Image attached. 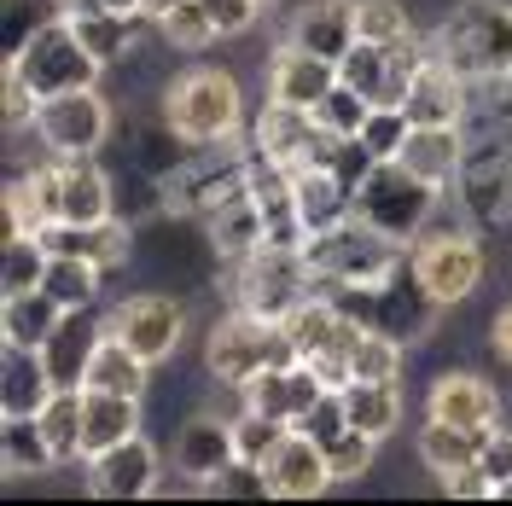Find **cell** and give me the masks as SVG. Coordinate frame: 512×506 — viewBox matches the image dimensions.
<instances>
[{"label":"cell","mask_w":512,"mask_h":506,"mask_svg":"<svg viewBox=\"0 0 512 506\" xmlns=\"http://www.w3.org/2000/svg\"><path fill=\"white\" fill-rule=\"evenodd\" d=\"M396 373H402V338L367 326L355 344V379H396Z\"/></svg>","instance_id":"7bdbcfd3"},{"label":"cell","mask_w":512,"mask_h":506,"mask_svg":"<svg viewBox=\"0 0 512 506\" xmlns=\"http://www.w3.org/2000/svg\"><path fill=\"white\" fill-rule=\"evenodd\" d=\"M123 256H128V227L117 222V216L94 222V262H99V268H117Z\"/></svg>","instance_id":"f6af8a7d"},{"label":"cell","mask_w":512,"mask_h":506,"mask_svg":"<svg viewBox=\"0 0 512 506\" xmlns=\"http://www.w3.org/2000/svg\"><path fill=\"white\" fill-rule=\"evenodd\" d=\"M140 18H146V12H140ZM140 18H123V12H76L70 24H76L82 47H88L99 64H111V59H123L128 53V41H134V24H140Z\"/></svg>","instance_id":"d590c367"},{"label":"cell","mask_w":512,"mask_h":506,"mask_svg":"<svg viewBox=\"0 0 512 506\" xmlns=\"http://www.w3.org/2000/svg\"><path fill=\"white\" fill-rule=\"evenodd\" d=\"M268 332H274V320L251 315V309H233V315L210 332V344H204L210 379H222L227 390H245V384L268 367Z\"/></svg>","instance_id":"8fae6325"},{"label":"cell","mask_w":512,"mask_h":506,"mask_svg":"<svg viewBox=\"0 0 512 506\" xmlns=\"http://www.w3.org/2000/svg\"><path fill=\"white\" fill-rule=\"evenodd\" d=\"M402 163L414 169L419 181H431L443 192L460 175V163H466V140H460V128H414L408 146H402Z\"/></svg>","instance_id":"4316f807"},{"label":"cell","mask_w":512,"mask_h":506,"mask_svg":"<svg viewBox=\"0 0 512 506\" xmlns=\"http://www.w3.org/2000/svg\"><path fill=\"white\" fill-rule=\"evenodd\" d=\"M227 460H239L233 419H210V413H198V419H187V425L175 431V443H169V466H175L181 477H192L198 489L222 472Z\"/></svg>","instance_id":"e0dca14e"},{"label":"cell","mask_w":512,"mask_h":506,"mask_svg":"<svg viewBox=\"0 0 512 506\" xmlns=\"http://www.w3.org/2000/svg\"><path fill=\"white\" fill-rule=\"evenodd\" d=\"M495 413H501V396H495V384L478 379V373H443V379H431L425 419H448V425H466V431H489Z\"/></svg>","instance_id":"ffe728a7"},{"label":"cell","mask_w":512,"mask_h":506,"mask_svg":"<svg viewBox=\"0 0 512 506\" xmlns=\"http://www.w3.org/2000/svg\"><path fill=\"white\" fill-rule=\"evenodd\" d=\"M175 6H181V0H146V18H152V24H158L163 12H175Z\"/></svg>","instance_id":"816d5d0a"},{"label":"cell","mask_w":512,"mask_h":506,"mask_svg":"<svg viewBox=\"0 0 512 506\" xmlns=\"http://www.w3.org/2000/svg\"><path fill=\"white\" fill-rule=\"evenodd\" d=\"M367 117H373V99L361 94V88H350V82H338V88L315 105V123L326 128V134H338V140H344V134H361Z\"/></svg>","instance_id":"8d00e7d4"},{"label":"cell","mask_w":512,"mask_h":506,"mask_svg":"<svg viewBox=\"0 0 512 506\" xmlns=\"http://www.w3.org/2000/svg\"><path fill=\"white\" fill-rule=\"evenodd\" d=\"M419 70H425V47H419L414 35L390 41V47L384 41H355L350 53L338 59V82L361 88L373 105H402Z\"/></svg>","instance_id":"52a82bcc"},{"label":"cell","mask_w":512,"mask_h":506,"mask_svg":"<svg viewBox=\"0 0 512 506\" xmlns=\"http://www.w3.org/2000/svg\"><path fill=\"white\" fill-rule=\"evenodd\" d=\"M59 320H64V309L41 291V285H35V291H12V297H0V338H6V344L41 349Z\"/></svg>","instance_id":"f546056e"},{"label":"cell","mask_w":512,"mask_h":506,"mask_svg":"<svg viewBox=\"0 0 512 506\" xmlns=\"http://www.w3.org/2000/svg\"><path fill=\"white\" fill-rule=\"evenodd\" d=\"M326 448V466H332V477L338 483H355V477H367V466H373V448H379V437H367V431H338Z\"/></svg>","instance_id":"b9f144b4"},{"label":"cell","mask_w":512,"mask_h":506,"mask_svg":"<svg viewBox=\"0 0 512 506\" xmlns=\"http://www.w3.org/2000/svg\"><path fill=\"white\" fill-rule=\"evenodd\" d=\"M6 70H18L35 99H59V94H76V88H94L105 64L82 47L70 18H47L6 53Z\"/></svg>","instance_id":"7a4b0ae2"},{"label":"cell","mask_w":512,"mask_h":506,"mask_svg":"<svg viewBox=\"0 0 512 506\" xmlns=\"http://www.w3.org/2000/svg\"><path fill=\"white\" fill-rule=\"evenodd\" d=\"M414 24H408V12L396 6V0H355V41H408Z\"/></svg>","instance_id":"f35d334b"},{"label":"cell","mask_w":512,"mask_h":506,"mask_svg":"<svg viewBox=\"0 0 512 506\" xmlns=\"http://www.w3.org/2000/svg\"><path fill=\"white\" fill-rule=\"evenodd\" d=\"M117 210L111 198V175L94 158H59V222L94 227Z\"/></svg>","instance_id":"44dd1931"},{"label":"cell","mask_w":512,"mask_h":506,"mask_svg":"<svg viewBox=\"0 0 512 506\" xmlns=\"http://www.w3.org/2000/svg\"><path fill=\"white\" fill-rule=\"evenodd\" d=\"M431 210H437V187L419 181L402 158L373 163V175L355 192V216L367 227H379V233H390V239H402V245H414L419 233H425Z\"/></svg>","instance_id":"5b68a950"},{"label":"cell","mask_w":512,"mask_h":506,"mask_svg":"<svg viewBox=\"0 0 512 506\" xmlns=\"http://www.w3.org/2000/svg\"><path fill=\"white\" fill-rule=\"evenodd\" d=\"M140 431V396H117V390H82V460H94L105 448Z\"/></svg>","instance_id":"603a6c76"},{"label":"cell","mask_w":512,"mask_h":506,"mask_svg":"<svg viewBox=\"0 0 512 506\" xmlns=\"http://www.w3.org/2000/svg\"><path fill=\"white\" fill-rule=\"evenodd\" d=\"M408 123L414 128H460V111H466V76L448 59H425V70L414 76V88L402 99Z\"/></svg>","instance_id":"d6986e66"},{"label":"cell","mask_w":512,"mask_h":506,"mask_svg":"<svg viewBox=\"0 0 512 506\" xmlns=\"http://www.w3.org/2000/svg\"><path fill=\"white\" fill-rule=\"evenodd\" d=\"M99 338H105V326L94 320V309H64V320L47 332V344H41V367H47L53 390H82Z\"/></svg>","instance_id":"9a60e30c"},{"label":"cell","mask_w":512,"mask_h":506,"mask_svg":"<svg viewBox=\"0 0 512 506\" xmlns=\"http://www.w3.org/2000/svg\"><path fill=\"white\" fill-rule=\"evenodd\" d=\"M303 262H309L315 285H326V291L384 285V280H396V268H402V239H390L379 227H367L361 216H350V222L326 227V233H309Z\"/></svg>","instance_id":"6da1fadb"},{"label":"cell","mask_w":512,"mask_h":506,"mask_svg":"<svg viewBox=\"0 0 512 506\" xmlns=\"http://www.w3.org/2000/svg\"><path fill=\"white\" fill-rule=\"evenodd\" d=\"M344 413H350L355 431L367 437H390L402 425V384L396 379H350L344 384Z\"/></svg>","instance_id":"83f0119b"},{"label":"cell","mask_w":512,"mask_h":506,"mask_svg":"<svg viewBox=\"0 0 512 506\" xmlns=\"http://www.w3.org/2000/svg\"><path fill=\"white\" fill-rule=\"evenodd\" d=\"M158 30H163V41H169V47H181V53H198V47H210V41L222 35V30H216V18H210L198 0H181L175 12H163Z\"/></svg>","instance_id":"74e56055"},{"label":"cell","mask_w":512,"mask_h":506,"mask_svg":"<svg viewBox=\"0 0 512 506\" xmlns=\"http://www.w3.org/2000/svg\"><path fill=\"white\" fill-rule=\"evenodd\" d=\"M332 146V134L315 123V111H297V105H274L256 117V152L280 169H303V163H320Z\"/></svg>","instance_id":"5bb4252c"},{"label":"cell","mask_w":512,"mask_h":506,"mask_svg":"<svg viewBox=\"0 0 512 506\" xmlns=\"http://www.w3.org/2000/svg\"><path fill=\"white\" fill-rule=\"evenodd\" d=\"M210 239H216L227 256H239V262L251 251H262V210H256V198H251L245 181L227 192V198L210 204Z\"/></svg>","instance_id":"484cf974"},{"label":"cell","mask_w":512,"mask_h":506,"mask_svg":"<svg viewBox=\"0 0 512 506\" xmlns=\"http://www.w3.org/2000/svg\"><path fill=\"white\" fill-rule=\"evenodd\" d=\"M152 489H158V448L140 431L88 460V495L99 501H146Z\"/></svg>","instance_id":"4fadbf2b"},{"label":"cell","mask_w":512,"mask_h":506,"mask_svg":"<svg viewBox=\"0 0 512 506\" xmlns=\"http://www.w3.org/2000/svg\"><path fill=\"white\" fill-rule=\"evenodd\" d=\"M309 262L303 251H286V245H262V251L245 256V268H239V309H251L262 320H286L297 303H303V291H309Z\"/></svg>","instance_id":"ba28073f"},{"label":"cell","mask_w":512,"mask_h":506,"mask_svg":"<svg viewBox=\"0 0 512 506\" xmlns=\"http://www.w3.org/2000/svg\"><path fill=\"white\" fill-rule=\"evenodd\" d=\"M105 332H117L134 355H146L152 367L175 355V344L187 338V309L175 303V297H163V291H140V297H128L117 303V315L105 320Z\"/></svg>","instance_id":"30bf717a"},{"label":"cell","mask_w":512,"mask_h":506,"mask_svg":"<svg viewBox=\"0 0 512 506\" xmlns=\"http://www.w3.org/2000/svg\"><path fill=\"white\" fill-rule=\"evenodd\" d=\"M489 344H495V355H501V361H512V303L495 315V326H489Z\"/></svg>","instance_id":"f907efd6"},{"label":"cell","mask_w":512,"mask_h":506,"mask_svg":"<svg viewBox=\"0 0 512 506\" xmlns=\"http://www.w3.org/2000/svg\"><path fill=\"white\" fill-rule=\"evenodd\" d=\"M320 396H326V384H320V373L309 361H297V367H262V373L245 384V408L274 413V419H286V425H297Z\"/></svg>","instance_id":"ac0fdd59"},{"label":"cell","mask_w":512,"mask_h":506,"mask_svg":"<svg viewBox=\"0 0 512 506\" xmlns=\"http://www.w3.org/2000/svg\"><path fill=\"white\" fill-rule=\"evenodd\" d=\"M204 489H210V495H227V501H256V495H268V477H262L256 460H227Z\"/></svg>","instance_id":"ee69618b"},{"label":"cell","mask_w":512,"mask_h":506,"mask_svg":"<svg viewBox=\"0 0 512 506\" xmlns=\"http://www.w3.org/2000/svg\"><path fill=\"white\" fill-rule=\"evenodd\" d=\"M0 466H6V477H30V472L59 466L53 448H47V437H41V419H35V413L0 419Z\"/></svg>","instance_id":"1f68e13d"},{"label":"cell","mask_w":512,"mask_h":506,"mask_svg":"<svg viewBox=\"0 0 512 506\" xmlns=\"http://www.w3.org/2000/svg\"><path fill=\"white\" fill-rule=\"evenodd\" d=\"M99 262L88 256H53L47 262V274H41V291L59 303V309H94L99 303Z\"/></svg>","instance_id":"d6a6232c"},{"label":"cell","mask_w":512,"mask_h":506,"mask_svg":"<svg viewBox=\"0 0 512 506\" xmlns=\"http://www.w3.org/2000/svg\"><path fill=\"white\" fill-rule=\"evenodd\" d=\"M41 437L53 448V460H82V390H53L47 402H41Z\"/></svg>","instance_id":"836d02e7"},{"label":"cell","mask_w":512,"mask_h":506,"mask_svg":"<svg viewBox=\"0 0 512 506\" xmlns=\"http://www.w3.org/2000/svg\"><path fill=\"white\" fill-rule=\"evenodd\" d=\"M30 128L41 134V146L53 158H94L105 146V134H111V111H105L99 88H76V94L41 99Z\"/></svg>","instance_id":"9c48e42d"},{"label":"cell","mask_w":512,"mask_h":506,"mask_svg":"<svg viewBox=\"0 0 512 506\" xmlns=\"http://www.w3.org/2000/svg\"><path fill=\"white\" fill-rule=\"evenodd\" d=\"M443 495H454V501H495V477L483 466H466V472L443 477Z\"/></svg>","instance_id":"7dc6e473"},{"label":"cell","mask_w":512,"mask_h":506,"mask_svg":"<svg viewBox=\"0 0 512 506\" xmlns=\"http://www.w3.org/2000/svg\"><path fill=\"white\" fill-rule=\"evenodd\" d=\"M478 466H483L489 477H495V483H501V477H512V431H495V425H489V437H483Z\"/></svg>","instance_id":"c3c4849f"},{"label":"cell","mask_w":512,"mask_h":506,"mask_svg":"<svg viewBox=\"0 0 512 506\" xmlns=\"http://www.w3.org/2000/svg\"><path fill=\"white\" fill-rule=\"evenodd\" d=\"M483 437H489V431H466V425H448V419H425V431H419V460L437 477H454V472H466V466H478Z\"/></svg>","instance_id":"4dcf8cb0"},{"label":"cell","mask_w":512,"mask_h":506,"mask_svg":"<svg viewBox=\"0 0 512 506\" xmlns=\"http://www.w3.org/2000/svg\"><path fill=\"white\" fill-rule=\"evenodd\" d=\"M332 88H338V64L309 53V47H297V41H286V47L274 53V64H268V99H274V105L315 111Z\"/></svg>","instance_id":"2e32d148"},{"label":"cell","mask_w":512,"mask_h":506,"mask_svg":"<svg viewBox=\"0 0 512 506\" xmlns=\"http://www.w3.org/2000/svg\"><path fill=\"white\" fill-rule=\"evenodd\" d=\"M291 187H297V210H303V227H309V233H326V227H338V222L355 216V192L344 187L326 163L291 169Z\"/></svg>","instance_id":"d4e9b609"},{"label":"cell","mask_w":512,"mask_h":506,"mask_svg":"<svg viewBox=\"0 0 512 506\" xmlns=\"http://www.w3.org/2000/svg\"><path fill=\"white\" fill-rule=\"evenodd\" d=\"M47 245L35 239V233H6L0 239V297H12V291H35L41 274H47Z\"/></svg>","instance_id":"e575fe53"},{"label":"cell","mask_w":512,"mask_h":506,"mask_svg":"<svg viewBox=\"0 0 512 506\" xmlns=\"http://www.w3.org/2000/svg\"><path fill=\"white\" fill-rule=\"evenodd\" d=\"M291 425L286 419H274V413H256V408H245L239 419H233V443H239V460H268L274 448H280V437H286Z\"/></svg>","instance_id":"ab89813d"},{"label":"cell","mask_w":512,"mask_h":506,"mask_svg":"<svg viewBox=\"0 0 512 506\" xmlns=\"http://www.w3.org/2000/svg\"><path fill=\"white\" fill-rule=\"evenodd\" d=\"M262 477H268V495L274 501H315V495H326L338 483L332 466H326V448L303 425H291L286 437H280V448L262 460Z\"/></svg>","instance_id":"7c38bea8"},{"label":"cell","mask_w":512,"mask_h":506,"mask_svg":"<svg viewBox=\"0 0 512 506\" xmlns=\"http://www.w3.org/2000/svg\"><path fill=\"white\" fill-rule=\"evenodd\" d=\"M76 12H123V18H140V12H146V0H70V12H64V18H76Z\"/></svg>","instance_id":"681fc988"},{"label":"cell","mask_w":512,"mask_h":506,"mask_svg":"<svg viewBox=\"0 0 512 506\" xmlns=\"http://www.w3.org/2000/svg\"><path fill=\"white\" fill-rule=\"evenodd\" d=\"M198 6L216 18V30L222 35H239V30H251V18H256L262 0H198Z\"/></svg>","instance_id":"bcb514c9"},{"label":"cell","mask_w":512,"mask_h":506,"mask_svg":"<svg viewBox=\"0 0 512 506\" xmlns=\"http://www.w3.org/2000/svg\"><path fill=\"white\" fill-rule=\"evenodd\" d=\"M47 396H53V379H47V367H41V349L0 344V419L41 413Z\"/></svg>","instance_id":"7402d4cb"},{"label":"cell","mask_w":512,"mask_h":506,"mask_svg":"<svg viewBox=\"0 0 512 506\" xmlns=\"http://www.w3.org/2000/svg\"><path fill=\"white\" fill-rule=\"evenodd\" d=\"M414 285L448 309V303H466L483 280V251L472 233H431V239H414Z\"/></svg>","instance_id":"8992f818"},{"label":"cell","mask_w":512,"mask_h":506,"mask_svg":"<svg viewBox=\"0 0 512 506\" xmlns=\"http://www.w3.org/2000/svg\"><path fill=\"white\" fill-rule=\"evenodd\" d=\"M291 41L338 64L355 47V0H309L291 18Z\"/></svg>","instance_id":"cb8c5ba5"},{"label":"cell","mask_w":512,"mask_h":506,"mask_svg":"<svg viewBox=\"0 0 512 506\" xmlns=\"http://www.w3.org/2000/svg\"><path fill=\"white\" fill-rule=\"evenodd\" d=\"M408 134H414V123H408V111H402V105H373V117H367V128H361L367 152H373L379 163L384 158H402Z\"/></svg>","instance_id":"60d3db41"},{"label":"cell","mask_w":512,"mask_h":506,"mask_svg":"<svg viewBox=\"0 0 512 506\" xmlns=\"http://www.w3.org/2000/svg\"><path fill=\"white\" fill-rule=\"evenodd\" d=\"M146 373H152V361H146V355H134L117 332H105V338H99V349H94V361H88V379H82V390L146 396Z\"/></svg>","instance_id":"f1b7e54d"},{"label":"cell","mask_w":512,"mask_h":506,"mask_svg":"<svg viewBox=\"0 0 512 506\" xmlns=\"http://www.w3.org/2000/svg\"><path fill=\"white\" fill-rule=\"evenodd\" d=\"M443 59L460 76H478V82H507L512 76V6L501 0H466L437 35Z\"/></svg>","instance_id":"3957f363"},{"label":"cell","mask_w":512,"mask_h":506,"mask_svg":"<svg viewBox=\"0 0 512 506\" xmlns=\"http://www.w3.org/2000/svg\"><path fill=\"white\" fill-rule=\"evenodd\" d=\"M245 117V94L227 70H187L163 94V123L175 128L187 146H216Z\"/></svg>","instance_id":"277c9868"}]
</instances>
